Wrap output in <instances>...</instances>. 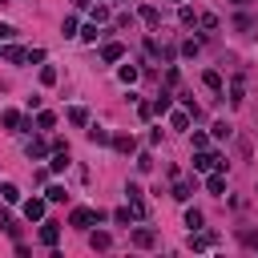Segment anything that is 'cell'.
<instances>
[{
    "label": "cell",
    "instance_id": "9",
    "mask_svg": "<svg viewBox=\"0 0 258 258\" xmlns=\"http://www.w3.org/2000/svg\"><path fill=\"white\" fill-rule=\"evenodd\" d=\"M206 189H210L214 198H222V194H226V169H210V177H206Z\"/></svg>",
    "mask_w": 258,
    "mask_h": 258
},
{
    "label": "cell",
    "instance_id": "40",
    "mask_svg": "<svg viewBox=\"0 0 258 258\" xmlns=\"http://www.w3.org/2000/svg\"><path fill=\"white\" fill-rule=\"evenodd\" d=\"M12 36H16V28H12V24H4V20H0V40H12Z\"/></svg>",
    "mask_w": 258,
    "mask_h": 258
},
{
    "label": "cell",
    "instance_id": "28",
    "mask_svg": "<svg viewBox=\"0 0 258 258\" xmlns=\"http://www.w3.org/2000/svg\"><path fill=\"white\" fill-rule=\"evenodd\" d=\"M169 109H173V97H169V93L153 97V113H169Z\"/></svg>",
    "mask_w": 258,
    "mask_h": 258
},
{
    "label": "cell",
    "instance_id": "34",
    "mask_svg": "<svg viewBox=\"0 0 258 258\" xmlns=\"http://www.w3.org/2000/svg\"><path fill=\"white\" fill-rule=\"evenodd\" d=\"M93 20L105 24V20H109V4H97V8H93Z\"/></svg>",
    "mask_w": 258,
    "mask_h": 258
},
{
    "label": "cell",
    "instance_id": "25",
    "mask_svg": "<svg viewBox=\"0 0 258 258\" xmlns=\"http://www.w3.org/2000/svg\"><path fill=\"white\" fill-rule=\"evenodd\" d=\"M210 133H214L218 141H230V133H234V125H230V121H214V129H210Z\"/></svg>",
    "mask_w": 258,
    "mask_h": 258
},
{
    "label": "cell",
    "instance_id": "2",
    "mask_svg": "<svg viewBox=\"0 0 258 258\" xmlns=\"http://www.w3.org/2000/svg\"><path fill=\"white\" fill-rule=\"evenodd\" d=\"M0 125H4L8 133H24V129H32V121H24L16 109H0Z\"/></svg>",
    "mask_w": 258,
    "mask_h": 258
},
{
    "label": "cell",
    "instance_id": "42",
    "mask_svg": "<svg viewBox=\"0 0 258 258\" xmlns=\"http://www.w3.org/2000/svg\"><path fill=\"white\" fill-rule=\"evenodd\" d=\"M230 4H246V0H230Z\"/></svg>",
    "mask_w": 258,
    "mask_h": 258
},
{
    "label": "cell",
    "instance_id": "12",
    "mask_svg": "<svg viewBox=\"0 0 258 258\" xmlns=\"http://www.w3.org/2000/svg\"><path fill=\"white\" fill-rule=\"evenodd\" d=\"M149 28H161V8H153V4H141V12H137Z\"/></svg>",
    "mask_w": 258,
    "mask_h": 258
},
{
    "label": "cell",
    "instance_id": "37",
    "mask_svg": "<svg viewBox=\"0 0 258 258\" xmlns=\"http://www.w3.org/2000/svg\"><path fill=\"white\" fill-rule=\"evenodd\" d=\"M60 32H64V36H77V20H73V16H64V24H60Z\"/></svg>",
    "mask_w": 258,
    "mask_h": 258
},
{
    "label": "cell",
    "instance_id": "19",
    "mask_svg": "<svg viewBox=\"0 0 258 258\" xmlns=\"http://www.w3.org/2000/svg\"><path fill=\"white\" fill-rule=\"evenodd\" d=\"M137 77H141V69H137V64H121V69H117V81H121V85H133Z\"/></svg>",
    "mask_w": 258,
    "mask_h": 258
},
{
    "label": "cell",
    "instance_id": "7",
    "mask_svg": "<svg viewBox=\"0 0 258 258\" xmlns=\"http://www.w3.org/2000/svg\"><path fill=\"white\" fill-rule=\"evenodd\" d=\"M121 56H125V44H121V40H105V44H101V60H105V64H113V60H121Z\"/></svg>",
    "mask_w": 258,
    "mask_h": 258
},
{
    "label": "cell",
    "instance_id": "36",
    "mask_svg": "<svg viewBox=\"0 0 258 258\" xmlns=\"http://www.w3.org/2000/svg\"><path fill=\"white\" fill-rule=\"evenodd\" d=\"M137 169L149 173V169H153V157H149V153H137Z\"/></svg>",
    "mask_w": 258,
    "mask_h": 258
},
{
    "label": "cell",
    "instance_id": "43",
    "mask_svg": "<svg viewBox=\"0 0 258 258\" xmlns=\"http://www.w3.org/2000/svg\"><path fill=\"white\" fill-rule=\"evenodd\" d=\"M173 4H181V0H173Z\"/></svg>",
    "mask_w": 258,
    "mask_h": 258
},
{
    "label": "cell",
    "instance_id": "5",
    "mask_svg": "<svg viewBox=\"0 0 258 258\" xmlns=\"http://www.w3.org/2000/svg\"><path fill=\"white\" fill-rule=\"evenodd\" d=\"M129 242H133L137 250H153V246H157V234H153L149 226H137V230L129 234Z\"/></svg>",
    "mask_w": 258,
    "mask_h": 258
},
{
    "label": "cell",
    "instance_id": "13",
    "mask_svg": "<svg viewBox=\"0 0 258 258\" xmlns=\"http://www.w3.org/2000/svg\"><path fill=\"white\" fill-rule=\"evenodd\" d=\"M64 117H69V125H77V129H85V125H89V109H85V105H73Z\"/></svg>",
    "mask_w": 258,
    "mask_h": 258
},
{
    "label": "cell",
    "instance_id": "38",
    "mask_svg": "<svg viewBox=\"0 0 258 258\" xmlns=\"http://www.w3.org/2000/svg\"><path fill=\"white\" fill-rule=\"evenodd\" d=\"M181 56H198V40H181Z\"/></svg>",
    "mask_w": 258,
    "mask_h": 258
},
{
    "label": "cell",
    "instance_id": "17",
    "mask_svg": "<svg viewBox=\"0 0 258 258\" xmlns=\"http://www.w3.org/2000/svg\"><path fill=\"white\" fill-rule=\"evenodd\" d=\"M214 242H218V234H198V230L189 234V250H210Z\"/></svg>",
    "mask_w": 258,
    "mask_h": 258
},
{
    "label": "cell",
    "instance_id": "15",
    "mask_svg": "<svg viewBox=\"0 0 258 258\" xmlns=\"http://www.w3.org/2000/svg\"><path fill=\"white\" fill-rule=\"evenodd\" d=\"M194 189H198V177H189V181H173V198H177V202H189Z\"/></svg>",
    "mask_w": 258,
    "mask_h": 258
},
{
    "label": "cell",
    "instance_id": "32",
    "mask_svg": "<svg viewBox=\"0 0 258 258\" xmlns=\"http://www.w3.org/2000/svg\"><path fill=\"white\" fill-rule=\"evenodd\" d=\"M185 226L189 230H202V210H185Z\"/></svg>",
    "mask_w": 258,
    "mask_h": 258
},
{
    "label": "cell",
    "instance_id": "4",
    "mask_svg": "<svg viewBox=\"0 0 258 258\" xmlns=\"http://www.w3.org/2000/svg\"><path fill=\"white\" fill-rule=\"evenodd\" d=\"M20 210H24V218H28V222H44V210H48V198H28V202H24Z\"/></svg>",
    "mask_w": 258,
    "mask_h": 258
},
{
    "label": "cell",
    "instance_id": "41",
    "mask_svg": "<svg viewBox=\"0 0 258 258\" xmlns=\"http://www.w3.org/2000/svg\"><path fill=\"white\" fill-rule=\"evenodd\" d=\"M242 242H246V246H254V250H258V234H254V230H242Z\"/></svg>",
    "mask_w": 258,
    "mask_h": 258
},
{
    "label": "cell",
    "instance_id": "10",
    "mask_svg": "<svg viewBox=\"0 0 258 258\" xmlns=\"http://www.w3.org/2000/svg\"><path fill=\"white\" fill-rule=\"evenodd\" d=\"M189 121H194V117H189V109H169V129L185 133V129H189Z\"/></svg>",
    "mask_w": 258,
    "mask_h": 258
},
{
    "label": "cell",
    "instance_id": "21",
    "mask_svg": "<svg viewBox=\"0 0 258 258\" xmlns=\"http://www.w3.org/2000/svg\"><path fill=\"white\" fill-rule=\"evenodd\" d=\"M0 56H4V60H12V64H20V60H28V52H24V48H16V44H8V48H0Z\"/></svg>",
    "mask_w": 258,
    "mask_h": 258
},
{
    "label": "cell",
    "instance_id": "3",
    "mask_svg": "<svg viewBox=\"0 0 258 258\" xmlns=\"http://www.w3.org/2000/svg\"><path fill=\"white\" fill-rule=\"evenodd\" d=\"M141 194H145V189H141L137 181H129V185H125V198H129V206H133V218H145V214H149V210H145V198H141Z\"/></svg>",
    "mask_w": 258,
    "mask_h": 258
},
{
    "label": "cell",
    "instance_id": "30",
    "mask_svg": "<svg viewBox=\"0 0 258 258\" xmlns=\"http://www.w3.org/2000/svg\"><path fill=\"white\" fill-rule=\"evenodd\" d=\"M44 198H48V202H64V198H69V189H64V185H48V189H44Z\"/></svg>",
    "mask_w": 258,
    "mask_h": 258
},
{
    "label": "cell",
    "instance_id": "8",
    "mask_svg": "<svg viewBox=\"0 0 258 258\" xmlns=\"http://www.w3.org/2000/svg\"><path fill=\"white\" fill-rule=\"evenodd\" d=\"M109 145H113L117 153H125V157H129V153H137V137H133V133H117Z\"/></svg>",
    "mask_w": 258,
    "mask_h": 258
},
{
    "label": "cell",
    "instance_id": "31",
    "mask_svg": "<svg viewBox=\"0 0 258 258\" xmlns=\"http://www.w3.org/2000/svg\"><path fill=\"white\" fill-rule=\"evenodd\" d=\"M40 85H56V69L52 64H40Z\"/></svg>",
    "mask_w": 258,
    "mask_h": 258
},
{
    "label": "cell",
    "instance_id": "45",
    "mask_svg": "<svg viewBox=\"0 0 258 258\" xmlns=\"http://www.w3.org/2000/svg\"><path fill=\"white\" fill-rule=\"evenodd\" d=\"M0 4H8V0H0Z\"/></svg>",
    "mask_w": 258,
    "mask_h": 258
},
{
    "label": "cell",
    "instance_id": "26",
    "mask_svg": "<svg viewBox=\"0 0 258 258\" xmlns=\"http://www.w3.org/2000/svg\"><path fill=\"white\" fill-rule=\"evenodd\" d=\"M0 198H4L8 206H16V202H20V189H16L12 181H4V185H0Z\"/></svg>",
    "mask_w": 258,
    "mask_h": 258
},
{
    "label": "cell",
    "instance_id": "44",
    "mask_svg": "<svg viewBox=\"0 0 258 258\" xmlns=\"http://www.w3.org/2000/svg\"><path fill=\"white\" fill-rule=\"evenodd\" d=\"M97 4H105V0H97Z\"/></svg>",
    "mask_w": 258,
    "mask_h": 258
},
{
    "label": "cell",
    "instance_id": "29",
    "mask_svg": "<svg viewBox=\"0 0 258 258\" xmlns=\"http://www.w3.org/2000/svg\"><path fill=\"white\" fill-rule=\"evenodd\" d=\"M36 125H40V129H52V125H56V113L40 109V113H36Z\"/></svg>",
    "mask_w": 258,
    "mask_h": 258
},
{
    "label": "cell",
    "instance_id": "33",
    "mask_svg": "<svg viewBox=\"0 0 258 258\" xmlns=\"http://www.w3.org/2000/svg\"><path fill=\"white\" fill-rule=\"evenodd\" d=\"M137 117L149 121V117H153V101H137Z\"/></svg>",
    "mask_w": 258,
    "mask_h": 258
},
{
    "label": "cell",
    "instance_id": "27",
    "mask_svg": "<svg viewBox=\"0 0 258 258\" xmlns=\"http://www.w3.org/2000/svg\"><path fill=\"white\" fill-rule=\"evenodd\" d=\"M109 218H113L117 226H129V222H133V206H121V210H113Z\"/></svg>",
    "mask_w": 258,
    "mask_h": 258
},
{
    "label": "cell",
    "instance_id": "1",
    "mask_svg": "<svg viewBox=\"0 0 258 258\" xmlns=\"http://www.w3.org/2000/svg\"><path fill=\"white\" fill-rule=\"evenodd\" d=\"M109 214L101 210V206H77L73 214H69V226H77V230H89V226H101Z\"/></svg>",
    "mask_w": 258,
    "mask_h": 258
},
{
    "label": "cell",
    "instance_id": "18",
    "mask_svg": "<svg viewBox=\"0 0 258 258\" xmlns=\"http://www.w3.org/2000/svg\"><path fill=\"white\" fill-rule=\"evenodd\" d=\"M202 85H206L210 93H222V73H218V69H206V73H202Z\"/></svg>",
    "mask_w": 258,
    "mask_h": 258
},
{
    "label": "cell",
    "instance_id": "35",
    "mask_svg": "<svg viewBox=\"0 0 258 258\" xmlns=\"http://www.w3.org/2000/svg\"><path fill=\"white\" fill-rule=\"evenodd\" d=\"M198 24H202V28H218V16H214V12H202Z\"/></svg>",
    "mask_w": 258,
    "mask_h": 258
},
{
    "label": "cell",
    "instance_id": "23",
    "mask_svg": "<svg viewBox=\"0 0 258 258\" xmlns=\"http://www.w3.org/2000/svg\"><path fill=\"white\" fill-rule=\"evenodd\" d=\"M177 20H181L185 28H194V24H198V12H194L189 4H181V8H177Z\"/></svg>",
    "mask_w": 258,
    "mask_h": 258
},
{
    "label": "cell",
    "instance_id": "22",
    "mask_svg": "<svg viewBox=\"0 0 258 258\" xmlns=\"http://www.w3.org/2000/svg\"><path fill=\"white\" fill-rule=\"evenodd\" d=\"M242 93H246V85H242V77H234V81H230V105H242V101H246Z\"/></svg>",
    "mask_w": 258,
    "mask_h": 258
},
{
    "label": "cell",
    "instance_id": "24",
    "mask_svg": "<svg viewBox=\"0 0 258 258\" xmlns=\"http://www.w3.org/2000/svg\"><path fill=\"white\" fill-rule=\"evenodd\" d=\"M77 36H81L85 44H97V36H101V28H97V20H93V24H85V28L77 32Z\"/></svg>",
    "mask_w": 258,
    "mask_h": 258
},
{
    "label": "cell",
    "instance_id": "14",
    "mask_svg": "<svg viewBox=\"0 0 258 258\" xmlns=\"http://www.w3.org/2000/svg\"><path fill=\"white\" fill-rule=\"evenodd\" d=\"M48 169H52V173H64V169H69V149H52Z\"/></svg>",
    "mask_w": 258,
    "mask_h": 258
},
{
    "label": "cell",
    "instance_id": "39",
    "mask_svg": "<svg viewBox=\"0 0 258 258\" xmlns=\"http://www.w3.org/2000/svg\"><path fill=\"white\" fill-rule=\"evenodd\" d=\"M194 149H210V137L206 133H194Z\"/></svg>",
    "mask_w": 258,
    "mask_h": 258
},
{
    "label": "cell",
    "instance_id": "6",
    "mask_svg": "<svg viewBox=\"0 0 258 258\" xmlns=\"http://www.w3.org/2000/svg\"><path fill=\"white\" fill-rule=\"evenodd\" d=\"M36 238H40V246L52 250V246L60 242V226H56V222H40V234H36Z\"/></svg>",
    "mask_w": 258,
    "mask_h": 258
},
{
    "label": "cell",
    "instance_id": "16",
    "mask_svg": "<svg viewBox=\"0 0 258 258\" xmlns=\"http://www.w3.org/2000/svg\"><path fill=\"white\" fill-rule=\"evenodd\" d=\"M89 246H93V250H109V246H113L109 230H89Z\"/></svg>",
    "mask_w": 258,
    "mask_h": 258
},
{
    "label": "cell",
    "instance_id": "20",
    "mask_svg": "<svg viewBox=\"0 0 258 258\" xmlns=\"http://www.w3.org/2000/svg\"><path fill=\"white\" fill-rule=\"evenodd\" d=\"M24 153H28V157H48V145H44L40 137H32V141H24Z\"/></svg>",
    "mask_w": 258,
    "mask_h": 258
},
{
    "label": "cell",
    "instance_id": "11",
    "mask_svg": "<svg viewBox=\"0 0 258 258\" xmlns=\"http://www.w3.org/2000/svg\"><path fill=\"white\" fill-rule=\"evenodd\" d=\"M85 137H89L93 145H109V141H113V133H109L105 125H85Z\"/></svg>",
    "mask_w": 258,
    "mask_h": 258
}]
</instances>
